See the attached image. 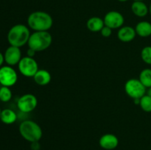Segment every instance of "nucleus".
I'll return each instance as SVG.
<instances>
[{
  "label": "nucleus",
  "mask_w": 151,
  "mask_h": 150,
  "mask_svg": "<svg viewBox=\"0 0 151 150\" xmlns=\"http://www.w3.org/2000/svg\"><path fill=\"white\" fill-rule=\"evenodd\" d=\"M12 98V91L9 87L1 86L0 88V101L7 102Z\"/></svg>",
  "instance_id": "aec40b11"
},
{
  "label": "nucleus",
  "mask_w": 151,
  "mask_h": 150,
  "mask_svg": "<svg viewBox=\"0 0 151 150\" xmlns=\"http://www.w3.org/2000/svg\"><path fill=\"white\" fill-rule=\"evenodd\" d=\"M33 79L35 83L38 84V85L44 86L50 83L52 76L48 71L44 70V69H38L35 76H33Z\"/></svg>",
  "instance_id": "4468645a"
},
{
  "label": "nucleus",
  "mask_w": 151,
  "mask_h": 150,
  "mask_svg": "<svg viewBox=\"0 0 151 150\" xmlns=\"http://www.w3.org/2000/svg\"><path fill=\"white\" fill-rule=\"evenodd\" d=\"M4 62L7 66H13L19 64L20 60H22V52L19 47L10 46L4 54Z\"/></svg>",
  "instance_id": "9d476101"
},
{
  "label": "nucleus",
  "mask_w": 151,
  "mask_h": 150,
  "mask_svg": "<svg viewBox=\"0 0 151 150\" xmlns=\"http://www.w3.org/2000/svg\"><path fill=\"white\" fill-rule=\"evenodd\" d=\"M134 1H144V0H134Z\"/></svg>",
  "instance_id": "c85d7f7f"
},
{
  "label": "nucleus",
  "mask_w": 151,
  "mask_h": 150,
  "mask_svg": "<svg viewBox=\"0 0 151 150\" xmlns=\"http://www.w3.org/2000/svg\"><path fill=\"white\" fill-rule=\"evenodd\" d=\"M38 105V99L33 94H27L22 96L17 101V107L23 113H30Z\"/></svg>",
  "instance_id": "6e6552de"
},
{
  "label": "nucleus",
  "mask_w": 151,
  "mask_h": 150,
  "mask_svg": "<svg viewBox=\"0 0 151 150\" xmlns=\"http://www.w3.org/2000/svg\"><path fill=\"white\" fill-rule=\"evenodd\" d=\"M137 35L142 38H147L151 35V24L147 21L139 22L135 27Z\"/></svg>",
  "instance_id": "dca6fc26"
},
{
  "label": "nucleus",
  "mask_w": 151,
  "mask_h": 150,
  "mask_svg": "<svg viewBox=\"0 0 151 150\" xmlns=\"http://www.w3.org/2000/svg\"><path fill=\"white\" fill-rule=\"evenodd\" d=\"M31 149H32V150H39L40 149L39 141L31 143Z\"/></svg>",
  "instance_id": "5701e85b"
},
{
  "label": "nucleus",
  "mask_w": 151,
  "mask_h": 150,
  "mask_svg": "<svg viewBox=\"0 0 151 150\" xmlns=\"http://www.w3.org/2000/svg\"><path fill=\"white\" fill-rule=\"evenodd\" d=\"M1 108H0V116H1Z\"/></svg>",
  "instance_id": "c756f323"
},
{
  "label": "nucleus",
  "mask_w": 151,
  "mask_h": 150,
  "mask_svg": "<svg viewBox=\"0 0 151 150\" xmlns=\"http://www.w3.org/2000/svg\"><path fill=\"white\" fill-rule=\"evenodd\" d=\"M18 75L15 69L10 66L0 67V84L2 86L11 87L16 83Z\"/></svg>",
  "instance_id": "0eeeda50"
},
{
  "label": "nucleus",
  "mask_w": 151,
  "mask_h": 150,
  "mask_svg": "<svg viewBox=\"0 0 151 150\" xmlns=\"http://www.w3.org/2000/svg\"><path fill=\"white\" fill-rule=\"evenodd\" d=\"M119 1H120V2H125V1H128V0H118Z\"/></svg>",
  "instance_id": "bb28decb"
},
{
  "label": "nucleus",
  "mask_w": 151,
  "mask_h": 150,
  "mask_svg": "<svg viewBox=\"0 0 151 150\" xmlns=\"http://www.w3.org/2000/svg\"><path fill=\"white\" fill-rule=\"evenodd\" d=\"M19 132L22 138L30 143L37 142L41 139L42 129L36 123L31 120L24 121L19 125Z\"/></svg>",
  "instance_id": "7ed1b4c3"
},
{
  "label": "nucleus",
  "mask_w": 151,
  "mask_h": 150,
  "mask_svg": "<svg viewBox=\"0 0 151 150\" xmlns=\"http://www.w3.org/2000/svg\"><path fill=\"white\" fill-rule=\"evenodd\" d=\"M103 20L105 26H109L111 29L121 28L125 21V19L122 13L115 10L109 11L106 13Z\"/></svg>",
  "instance_id": "1a4fd4ad"
},
{
  "label": "nucleus",
  "mask_w": 151,
  "mask_h": 150,
  "mask_svg": "<svg viewBox=\"0 0 151 150\" xmlns=\"http://www.w3.org/2000/svg\"><path fill=\"white\" fill-rule=\"evenodd\" d=\"M126 94L132 99H141L145 95L147 88L140 82L139 79H130L125 85Z\"/></svg>",
  "instance_id": "39448f33"
},
{
  "label": "nucleus",
  "mask_w": 151,
  "mask_h": 150,
  "mask_svg": "<svg viewBox=\"0 0 151 150\" xmlns=\"http://www.w3.org/2000/svg\"><path fill=\"white\" fill-rule=\"evenodd\" d=\"M104 20L100 19V17H97V16L90 18L87 21L86 23V26L88 30L93 32H100L101 29L104 27Z\"/></svg>",
  "instance_id": "2eb2a0df"
},
{
  "label": "nucleus",
  "mask_w": 151,
  "mask_h": 150,
  "mask_svg": "<svg viewBox=\"0 0 151 150\" xmlns=\"http://www.w3.org/2000/svg\"><path fill=\"white\" fill-rule=\"evenodd\" d=\"M19 70L22 75L27 77H33L38 71V65L33 57L28 56L22 57L18 64Z\"/></svg>",
  "instance_id": "423d86ee"
},
{
  "label": "nucleus",
  "mask_w": 151,
  "mask_h": 150,
  "mask_svg": "<svg viewBox=\"0 0 151 150\" xmlns=\"http://www.w3.org/2000/svg\"><path fill=\"white\" fill-rule=\"evenodd\" d=\"M35 52H36V51H35V50H33V49H32L29 48V49H28L27 51V54L28 57H33L34 56H35Z\"/></svg>",
  "instance_id": "b1692460"
},
{
  "label": "nucleus",
  "mask_w": 151,
  "mask_h": 150,
  "mask_svg": "<svg viewBox=\"0 0 151 150\" xmlns=\"http://www.w3.org/2000/svg\"><path fill=\"white\" fill-rule=\"evenodd\" d=\"M139 105L143 111L151 113V96L145 94L140 99Z\"/></svg>",
  "instance_id": "6ab92c4d"
},
{
  "label": "nucleus",
  "mask_w": 151,
  "mask_h": 150,
  "mask_svg": "<svg viewBox=\"0 0 151 150\" xmlns=\"http://www.w3.org/2000/svg\"><path fill=\"white\" fill-rule=\"evenodd\" d=\"M149 13H150V15H151V3L150 4V7H149Z\"/></svg>",
  "instance_id": "cd10ccee"
},
{
  "label": "nucleus",
  "mask_w": 151,
  "mask_h": 150,
  "mask_svg": "<svg viewBox=\"0 0 151 150\" xmlns=\"http://www.w3.org/2000/svg\"><path fill=\"white\" fill-rule=\"evenodd\" d=\"M136 35H137V32H136L135 29L130 26H122L119 29L117 34L119 41L125 43L132 41L135 38Z\"/></svg>",
  "instance_id": "f8f14e48"
},
{
  "label": "nucleus",
  "mask_w": 151,
  "mask_h": 150,
  "mask_svg": "<svg viewBox=\"0 0 151 150\" xmlns=\"http://www.w3.org/2000/svg\"><path fill=\"white\" fill-rule=\"evenodd\" d=\"M131 10L135 16L142 18L149 13V7L143 1H134L131 4Z\"/></svg>",
  "instance_id": "ddd939ff"
},
{
  "label": "nucleus",
  "mask_w": 151,
  "mask_h": 150,
  "mask_svg": "<svg viewBox=\"0 0 151 150\" xmlns=\"http://www.w3.org/2000/svg\"><path fill=\"white\" fill-rule=\"evenodd\" d=\"M140 82L143 84L146 88L151 87V69H145L141 71L139 74Z\"/></svg>",
  "instance_id": "a211bd4d"
},
{
  "label": "nucleus",
  "mask_w": 151,
  "mask_h": 150,
  "mask_svg": "<svg viewBox=\"0 0 151 150\" xmlns=\"http://www.w3.org/2000/svg\"><path fill=\"white\" fill-rule=\"evenodd\" d=\"M146 92H147V95H148V96H151V87H150V88H147V91H146Z\"/></svg>",
  "instance_id": "a878e982"
},
{
  "label": "nucleus",
  "mask_w": 151,
  "mask_h": 150,
  "mask_svg": "<svg viewBox=\"0 0 151 150\" xmlns=\"http://www.w3.org/2000/svg\"><path fill=\"white\" fill-rule=\"evenodd\" d=\"M4 62V54H2V53L0 51V67H1V66H2V64Z\"/></svg>",
  "instance_id": "393cba45"
},
{
  "label": "nucleus",
  "mask_w": 151,
  "mask_h": 150,
  "mask_svg": "<svg viewBox=\"0 0 151 150\" xmlns=\"http://www.w3.org/2000/svg\"><path fill=\"white\" fill-rule=\"evenodd\" d=\"M141 57L143 61L148 65H151V46L144 47L141 51Z\"/></svg>",
  "instance_id": "412c9836"
},
{
  "label": "nucleus",
  "mask_w": 151,
  "mask_h": 150,
  "mask_svg": "<svg viewBox=\"0 0 151 150\" xmlns=\"http://www.w3.org/2000/svg\"><path fill=\"white\" fill-rule=\"evenodd\" d=\"M17 119L16 113L10 109H4L1 110L0 120L5 124H12Z\"/></svg>",
  "instance_id": "f3484780"
},
{
  "label": "nucleus",
  "mask_w": 151,
  "mask_h": 150,
  "mask_svg": "<svg viewBox=\"0 0 151 150\" xmlns=\"http://www.w3.org/2000/svg\"><path fill=\"white\" fill-rule=\"evenodd\" d=\"M29 28L24 24H16L12 26L7 33V41L10 46L19 47L27 44L30 37Z\"/></svg>",
  "instance_id": "f03ea898"
},
{
  "label": "nucleus",
  "mask_w": 151,
  "mask_h": 150,
  "mask_svg": "<svg viewBox=\"0 0 151 150\" xmlns=\"http://www.w3.org/2000/svg\"><path fill=\"white\" fill-rule=\"evenodd\" d=\"M27 24L29 28L35 32L48 31L52 26L53 19L46 12L35 11L28 16Z\"/></svg>",
  "instance_id": "f257e3e1"
},
{
  "label": "nucleus",
  "mask_w": 151,
  "mask_h": 150,
  "mask_svg": "<svg viewBox=\"0 0 151 150\" xmlns=\"http://www.w3.org/2000/svg\"><path fill=\"white\" fill-rule=\"evenodd\" d=\"M52 42V37L48 31H38L31 34L28 46L35 51H42L48 49Z\"/></svg>",
  "instance_id": "20e7f679"
},
{
  "label": "nucleus",
  "mask_w": 151,
  "mask_h": 150,
  "mask_svg": "<svg viewBox=\"0 0 151 150\" xmlns=\"http://www.w3.org/2000/svg\"><path fill=\"white\" fill-rule=\"evenodd\" d=\"M100 32H101V35L103 37H105V38H109V37H110L111 35L112 29L110 27H109V26H104V27L100 31Z\"/></svg>",
  "instance_id": "4be33fe9"
},
{
  "label": "nucleus",
  "mask_w": 151,
  "mask_h": 150,
  "mask_svg": "<svg viewBox=\"0 0 151 150\" xmlns=\"http://www.w3.org/2000/svg\"><path fill=\"white\" fill-rule=\"evenodd\" d=\"M100 146L106 150H113L119 145V139L114 134H105L99 141Z\"/></svg>",
  "instance_id": "9b49d317"
}]
</instances>
